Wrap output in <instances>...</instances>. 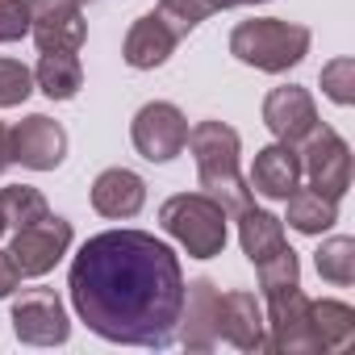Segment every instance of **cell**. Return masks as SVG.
<instances>
[{
    "label": "cell",
    "instance_id": "cell-30",
    "mask_svg": "<svg viewBox=\"0 0 355 355\" xmlns=\"http://www.w3.org/2000/svg\"><path fill=\"white\" fill-rule=\"evenodd\" d=\"M239 5H268V0H209V9H239Z\"/></svg>",
    "mask_w": 355,
    "mask_h": 355
},
{
    "label": "cell",
    "instance_id": "cell-22",
    "mask_svg": "<svg viewBox=\"0 0 355 355\" xmlns=\"http://www.w3.org/2000/svg\"><path fill=\"white\" fill-rule=\"evenodd\" d=\"M313 268L326 284L334 288H351L355 284V239L338 234V239H326L318 251H313Z\"/></svg>",
    "mask_w": 355,
    "mask_h": 355
},
{
    "label": "cell",
    "instance_id": "cell-29",
    "mask_svg": "<svg viewBox=\"0 0 355 355\" xmlns=\"http://www.w3.org/2000/svg\"><path fill=\"white\" fill-rule=\"evenodd\" d=\"M17 284H21V272H17L13 255H9V251H0V297H13Z\"/></svg>",
    "mask_w": 355,
    "mask_h": 355
},
{
    "label": "cell",
    "instance_id": "cell-18",
    "mask_svg": "<svg viewBox=\"0 0 355 355\" xmlns=\"http://www.w3.org/2000/svg\"><path fill=\"white\" fill-rule=\"evenodd\" d=\"M34 88H42L51 101H71L84 88L80 51H42L34 67Z\"/></svg>",
    "mask_w": 355,
    "mask_h": 355
},
{
    "label": "cell",
    "instance_id": "cell-2",
    "mask_svg": "<svg viewBox=\"0 0 355 355\" xmlns=\"http://www.w3.org/2000/svg\"><path fill=\"white\" fill-rule=\"evenodd\" d=\"M197 159V184L205 197H214L226 218H239L251 209V184L243 180L239 171V150H243V138L234 125L226 121H197L189 125V142H184Z\"/></svg>",
    "mask_w": 355,
    "mask_h": 355
},
{
    "label": "cell",
    "instance_id": "cell-24",
    "mask_svg": "<svg viewBox=\"0 0 355 355\" xmlns=\"http://www.w3.org/2000/svg\"><path fill=\"white\" fill-rule=\"evenodd\" d=\"M46 214H51V205H46V197H42L38 189H30V184H9V189H0V218H5L9 230H21V226L46 218Z\"/></svg>",
    "mask_w": 355,
    "mask_h": 355
},
{
    "label": "cell",
    "instance_id": "cell-21",
    "mask_svg": "<svg viewBox=\"0 0 355 355\" xmlns=\"http://www.w3.org/2000/svg\"><path fill=\"white\" fill-rule=\"evenodd\" d=\"M284 205H288L284 222H288L297 234H326V230L338 222V201H330V197H322V193H313V189H293V193L284 197Z\"/></svg>",
    "mask_w": 355,
    "mask_h": 355
},
{
    "label": "cell",
    "instance_id": "cell-17",
    "mask_svg": "<svg viewBox=\"0 0 355 355\" xmlns=\"http://www.w3.org/2000/svg\"><path fill=\"white\" fill-rule=\"evenodd\" d=\"M251 193L268 197V201H284L297 184H301V155L288 142H272L263 150H255L251 163Z\"/></svg>",
    "mask_w": 355,
    "mask_h": 355
},
{
    "label": "cell",
    "instance_id": "cell-31",
    "mask_svg": "<svg viewBox=\"0 0 355 355\" xmlns=\"http://www.w3.org/2000/svg\"><path fill=\"white\" fill-rule=\"evenodd\" d=\"M9 163H13V155H9V130L0 125V171H5Z\"/></svg>",
    "mask_w": 355,
    "mask_h": 355
},
{
    "label": "cell",
    "instance_id": "cell-11",
    "mask_svg": "<svg viewBox=\"0 0 355 355\" xmlns=\"http://www.w3.org/2000/svg\"><path fill=\"white\" fill-rule=\"evenodd\" d=\"M38 51H80L88 38L84 0H26Z\"/></svg>",
    "mask_w": 355,
    "mask_h": 355
},
{
    "label": "cell",
    "instance_id": "cell-5",
    "mask_svg": "<svg viewBox=\"0 0 355 355\" xmlns=\"http://www.w3.org/2000/svg\"><path fill=\"white\" fill-rule=\"evenodd\" d=\"M301 155V175L309 180L313 193L330 197V201H343L347 189H351V146L343 142V134L334 125H313L305 134V142L297 146Z\"/></svg>",
    "mask_w": 355,
    "mask_h": 355
},
{
    "label": "cell",
    "instance_id": "cell-23",
    "mask_svg": "<svg viewBox=\"0 0 355 355\" xmlns=\"http://www.w3.org/2000/svg\"><path fill=\"white\" fill-rule=\"evenodd\" d=\"M255 276H259V293H263V301H268V297H276V293L301 288V259H297L293 247H280V251H272L268 259L255 263Z\"/></svg>",
    "mask_w": 355,
    "mask_h": 355
},
{
    "label": "cell",
    "instance_id": "cell-32",
    "mask_svg": "<svg viewBox=\"0 0 355 355\" xmlns=\"http://www.w3.org/2000/svg\"><path fill=\"white\" fill-rule=\"evenodd\" d=\"M5 230H9V226H5V218H0V234H5Z\"/></svg>",
    "mask_w": 355,
    "mask_h": 355
},
{
    "label": "cell",
    "instance_id": "cell-20",
    "mask_svg": "<svg viewBox=\"0 0 355 355\" xmlns=\"http://www.w3.org/2000/svg\"><path fill=\"white\" fill-rule=\"evenodd\" d=\"M309 318H313V334H318L322 355L343 351V347L355 338V309H351L347 301H334V297L309 301Z\"/></svg>",
    "mask_w": 355,
    "mask_h": 355
},
{
    "label": "cell",
    "instance_id": "cell-3",
    "mask_svg": "<svg viewBox=\"0 0 355 355\" xmlns=\"http://www.w3.org/2000/svg\"><path fill=\"white\" fill-rule=\"evenodd\" d=\"M309 30L284 17H251L230 30V55L255 71L280 76L309 55Z\"/></svg>",
    "mask_w": 355,
    "mask_h": 355
},
{
    "label": "cell",
    "instance_id": "cell-26",
    "mask_svg": "<svg viewBox=\"0 0 355 355\" xmlns=\"http://www.w3.org/2000/svg\"><path fill=\"white\" fill-rule=\"evenodd\" d=\"M322 92L343 109L355 105V59L351 55H338L322 67Z\"/></svg>",
    "mask_w": 355,
    "mask_h": 355
},
{
    "label": "cell",
    "instance_id": "cell-27",
    "mask_svg": "<svg viewBox=\"0 0 355 355\" xmlns=\"http://www.w3.org/2000/svg\"><path fill=\"white\" fill-rule=\"evenodd\" d=\"M209 13H214L209 0H159V17H163L175 34H180V38H189Z\"/></svg>",
    "mask_w": 355,
    "mask_h": 355
},
{
    "label": "cell",
    "instance_id": "cell-8",
    "mask_svg": "<svg viewBox=\"0 0 355 355\" xmlns=\"http://www.w3.org/2000/svg\"><path fill=\"white\" fill-rule=\"evenodd\" d=\"M71 239H76L71 222L59 218V214H46V218H38V222L13 230L9 255H13V263H17L21 276L38 280V276H46V272H55V263L71 251Z\"/></svg>",
    "mask_w": 355,
    "mask_h": 355
},
{
    "label": "cell",
    "instance_id": "cell-7",
    "mask_svg": "<svg viewBox=\"0 0 355 355\" xmlns=\"http://www.w3.org/2000/svg\"><path fill=\"white\" fill-rule=\"evenodd\" d=\"M130 142L146 163H171L189 142V117L171 101H150L130 121Z\"/></svg>",
    "mask_w": 355,
    "mask_h": 355
},
{
    "label": "cell",
    "instance_id": "cell-12",
    "mask_svg": "<svg viewBox=\"0 0 355 355\" xmlns=\"http://www.w3.org/2000/svg\"><path fill=\"white\" fill-rule=\"evenodd\" d=\"M218 343H230L247 355H259L268 351V318H263V305L255 301V293H222L218 301Z\"/></svg>",
    "mask_w": 355,
    "mask_h": 355
},
{
    "label": "cell",
    "instance_id": "cell-6",
    "mask_svg": "<svg viewBox=\"0 0 355 355\" xmlns=\"http://www.w3.org/2000/svg\"><path fill=\"white\" fill-rule=\"evenodd\" d=\"M13 334L17 343L26 347H63L71 338V322H67V309H63V297L55 288H26L13 297Z\"/></svg>",
    "mask_w": 355,
    "mask_h": 355
},
{
    "label": "cell",
    "instance_id": "cell-4",
    "mask_svg": "<svg viewBox=\"0 0 355 355\" xmlns=\"http://www.w3.org/2000/svg\"><path fill=\"white\" fill-rule=\"evenodd\" d=\"M226 222H230L226 209L205 193H175L159 205V226L193 259H214L226 251V239H230Z\"/></svg>",
    "mask_w": 355,
    "mask_h": 355
},
{
    "label": "cell",
    "instance_id": "cell-16",
    "mask_svg": "<svg viewBox=\"0 0 355 355\" xmlns=\"http://www.w3.org/2000/svg\"><path fill=\"white\" fill-rule=\"evenodd\" d=\"M175 46H180V34H175V30L159 17V9H155V13H142V17L130 26V34H125V42H121V59H125L134 71H155V67H163V63L175 55Z\"/></svg>",
    "mask_w": 355,
    "mask_h": 355
},
{
    "label": "cell",
    "instance_id": "cell-25",
    "mask_svg": "<svg viewBox=\"0 0 355 355\" xmlns=\"http://www.w3.org/2000/svg\"><path fill=\"white\" fill-rule=\"evenodd\" d=\"M34 92V71L17 59H5L0 55V109H13V105H26Z\"/></svg>",
    "mask_w": 355,
    "mask_h": 355
},
{
    "label": "cell",
    "instance_id": "cell-19",
    "mask_svg": "<svg viewBox=\"0 0 355 355\" xmlns=\"http://www.w3.org/2000/svg\"><path fill=\"white\" fill-rule=\"evenodd\" d=\"M239 243H243V255H247L251 263H259V259H268L272 251L288 247V239H284V222H280L276 214L251 205L247 214H239Z\"/></svg>",
    "mask_w": 355,
    "mask_h": 355
},
{
    "label": "cell",
    "instance_id": "cell-1",
    "mask_svg": "<svg viewBox=\"0 0 355 355\" xmlns=\"http://www.w3.org/2000/svg\"><path fill=\"white\" fill-rule=\"evenodd\" d=\"M76 318L121 347H167L184 305V272L163 239L146 230L92 234L67 272Z\"/></svg>",
    "mask_w": 355,
    "mask_h": 355
},
{
    "label": "cell",
    "instance_id": "cell-10",
    "mask_svg": "<svg viewBox=\"0 0 355 355\" xmlns=\"http://www.w3.org/2000/svg\"><path fill=\"white\" fill-rule=\"evenodd\" d=\"M9 155L30 171H55L67 159V130L46 113H30L9 130Z\"/></svg>",
    "mask_w": 355,
    "mask_h": 355
},
{
    "label": "cell",
    "instance_id": "cell-9",
    "mask_svg": "<svg viewBox=\"0 0 355 355\" xmlns=\"http://www.w3.org/2000/svg\"><path fill=\"white\" fill-rule=\"evenodd\" d=\"M263 318H268V351H276V355H322L318 334H313V318H309V297L301 288L268 297Z\"/></svg>",
    "mask_w": 355,
    "mask_h": 355
},
{
    "label": "cell",
    "instance_id": "cell-28",
    "mask_svg": "<svg viewBox=\"0 0 355 355\" xmlns=\"http://www.w3.org/2000/svg\"><path fill=\"white\" fill-rule=\"evenodd\" d=\"M30 34V5L26 0H0V46L21 42Z\"/></svg>",
    "mask_w": 355,
    "mask_h": 355
},
{
    "label": "cell",
    "instance_id": "cell-13",
    "mask_svg": "<svg viewBox=\"0 0 355 355\" xmlns=\"http://www.w3.org/2000/svg\"><path fill=\"white\" fill-rule=\"evenodd\" d=\"M218 301L222 288L209 276H197L184 284V305H180V322H175V338L189 351H214L218 347Z\"/></svg>",
    "mask_w": 355,
    "mask_h": 355
},
{
    "label": "cell",
    "instance_id": "cell-15",
    "mask_svg": "<svg viewBox=\"0 0 355 355\" xmlns=\"http://www.w3.org/2000/svg\"><path fill=\"white\" fill-rule=\"evenodd\" d=\"M146 205V180L130 167H105L92 180V209L109 222L138 218Z\"/></svg>",
    "mask_w": 355,
    "mask_h": 355
},
{
    "label": "cell",
    "instance_id": "cell-14",
    "mask_svg": "<svg viewBox=\"0 0 355 355\" xmlns=\"http://www.w3.org/2000/svg\"><path fill=\"white\" fill-rule=\"evenodd\" d=\"M263 125L276 134V142L301 146L305 134L318 125V105H313L309 88H301V84L272 88V92L263 96Z\"/></svg>",
    "mask_w": 355,
    "mask_h": 355
}]
</instances>
